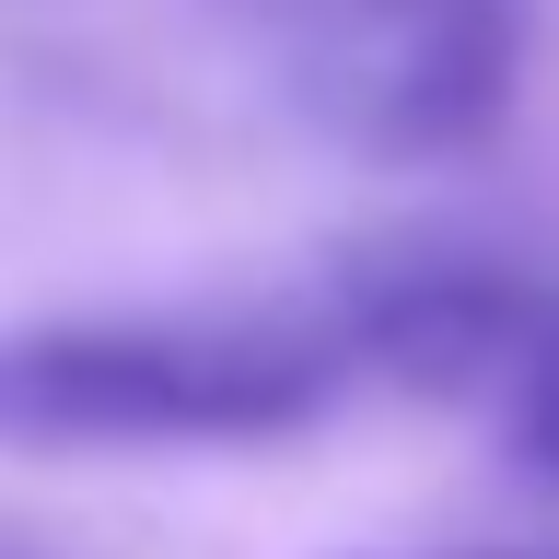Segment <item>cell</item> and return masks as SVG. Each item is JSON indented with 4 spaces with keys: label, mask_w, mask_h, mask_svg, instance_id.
<instances>
[{
    "label": "cell",
    "mask_w": 559,
    "mask_h": 559,
    "mask_svg": "<svg viewBox=\"0 0 559 559\" xmlns=\"http://www.w3.org/2000/svg\"><path fill=\"white\" fill-rule=\"evenodd\" d=\"M559 338V304L478 257H373L164 314L0 326V454H222L384 396H478Z\"/></svg>",
    "instance_id": "obj_1"
},
{
    "label": "cell",
    "mask_w": 559,
    "mask_h": 559,
    "mask_svg": "<svg viewBox=\"0 0 559 559\" xmlns=\"http://www.w3.org/2000/svg\"><path fill=\"white\" fill-rule=\"evenodd\" d=\"M292 117L373 164H454L513 105V0H222Z\"/></svg>",
    "instance_id": "obj_2"
},
{
    "label": "cell",
    "mask_w": 559,
    "mask_h": 559,
    "mask_svg": "<svg viewBox=\"0 0 559 559\" xmlns=\"http://www.w3.org/2000/svg\"><path fill=\"white\" fill-rule=\"evenodd\" d=\"M501 431H513V454L536 466V478H559V338L501 384Z\"/></svg>",
    "instance_id": "obj_3"
}]
</instances>
